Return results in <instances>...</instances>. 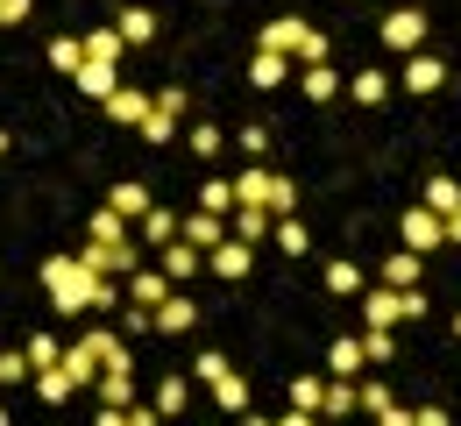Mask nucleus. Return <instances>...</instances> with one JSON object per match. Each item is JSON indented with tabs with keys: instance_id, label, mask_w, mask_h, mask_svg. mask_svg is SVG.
Returning <instances> with one entry per match:
<instances>
[{
	"instance_id": "obj_1",
	"label": "nucleus",
	"mask_w": 461,
	"mask_h": 426,
	"mask_svg": "<svg viewBox=\"0 0 461 426\" xmlns=\"http://www.w3.org/2000/svg\"><path fill=\"white\" fill-rule=\"evenodd\" d=\"M100 285H107V277H93L78 256H50V263H43V292H50V305H58L64 320H71V313H93V292H100Z\"/></svg>"
},
{
	"instance_id": "obj_2",
	"label": "nucleus",
	"mask_w": 461,
	"mask_h": 426,
	"mask_svg": "<svg viewBox=\"0 0 461 426\" xmlns=\"http://www.w3.org/2000/svg\"><path fill=\"white\" fill-rule=\"evenodd\" d=\"M256 50H277V58H298V64H334V43H327L312 22H298V14H277V22L256 36Z\"/></svg>"
},
{
	"instance_id": "obj_3",
	"label": "nucleus",
	"mask_w": 461,
	"mask_h": 426,
	"mask_svg": "<svg viewBox=\"0 0 461 426\" xmlns=\"http://www.w3.org/2000/svg\"><path fill=\"white\" fill-rule=\"evenodd\" d=\"M78 263H86L93 277H135V270H142V249L128 242V235H121V242H93V235H86Z\"/></svg>"
},
{
	"instance_id": "obj_4",
	"label": "nucleus",
	"mask_w": 461,
	"mask_h": 426,
	"mask_svg": "<svg viewBox=\"0 0 461 426\" xmlns=\"http://www.w3.org/2000/svg\"><path fill=\"white\" fill-rule=\"evenodd\" d=\"M440 242H447V221H440V213H426V206H404V213H398V249L433 256Z\"/></svg>"
},
{
	"instance_id": "obj_5",
	"label": "nucleus",
	"mask_w": 461,
	"mask_h": 426,
	"mask_svg": "<svg viewBox=\"0 0 461 426\" xmlns=\"http://www.w3.org/2000/svg\"><path fill=\"white\" fill-rule=\"evenodd\" d=\"M376 43L398 50V58H411V50L426 43V14H419V7H391V14L376 22Z\"/></svg>"
},
{
	"instance_id": "obj_6",
	"label": "nucleus",
	"mask_w": 461,
	"mask_h": 426,
	"mask_svg": "<svg viewBox=\"0 0 461 426\" xmlns=\"http://www.w3.org/2000/svg\"><path fill=\"white\" fill-rule=\"evenodd\" d=\"M440 86H447V64L433 58V50H411V58H404V93H411V100H426V93H440Z\"/></svg>"
},
{
	"instance_id": "obj_7",
	"label": "nucleus",
	"mask_w": 461,
	"mask_h": 426,
	"mask_svg": "<svg viewBox=\"0 0 461 426\" xmlns=\"http://www.w3.org/2000/svg\"><path fill=\"white\" fill-rule=\"evenodd\" d=\"M78 349H86L100 369H128V363H135V356H128V341H121L114 327H86V334H78Z\"/></svg>"
},
{
	"instance_id": "obj_8",
	"label": "nucleus",
	"mask_w": 461,
	"mask_h": 426,
	"mask_svg": "<svg viewBox=\"0 0 461 426\" xmlns=\"http://www.w3.org/2000/svg\"><path fill=\"white\" fill-rule=\"evenodd\" d=\"M398 320H404V292H391V285L362 292V327H398Z\"/></svg>"
},
{
	"instance_id": "obj_9",
	"label": "nucleus",
	"mask_w": 461,
	"mask_h": 426,
	"mask_svg": "<svg viewBox=\"0 0 461 426\" xmlns=\"http://www.w3.org/2000/svg\"><path fill=\"white\" fill-rule=\"evenodd\" d=\"M419 277H426V256H411V249H398V256L376 263V285H391V292H411Z\"/></svg>"
},
{
	"instance_id": "obj_10",
	"label": "nucleus",
	"mask_w": 461,
	"mask_h": 426,
	"mask_svg": "<svg viewBox=\"0 0 461 426\" xmlns=\"http://www.w3.org/2000/svg\"><path fill=\"white\" fill-rule=\"evenodd\" d=\"M177 242H192L199 256H206V249H221V242H228V221H221V213H185Z\"/></svg>"
},
{
	"instance_id": "obj_11",
	"label": "nucleus",
	"mask_w": 461,
	"mask_h": 426,
	"mask_svg": "<svg viewBox=\"0 0 461 426\" xmlns=\"http://www.w3.org/2000/svg\"><path fill=\"white\" fill-rule=\"evenodd\" d=\"M93 391H100V405L128 412V405L142 398V391H135V363H128V369H100V384H93Z\"/></svg>"
},
{
	"instance_id": "obj_12",
	"label": "nucleus",
	"mask_w": 461,
	"mask_h": 426,
	"mask_svg": "<svg viewBox=\"0 0 461 426\" xmlns=\"http://www.w3.org/2000/svg\"><path fill=\"white\" fill-rule=\"evenodd\" d=\"M107 122H114V128H142V122H149V93L114 86V100H107Z\"/></svg>"
},
{
	"instance_id": "obj_13",
	"label": "nucleus",
	"mask_w": 461,
	"mask_h": 426,
	"mask_svg": "<svg viewBox=\"0 0 461 426\" xmlns=\"http://www.w3.org/2000/svg\"><path fill=\"white\" fill-rule=\"evenodd\" d=\"M206 270H213V277H249V270H256V256H249V242H221V249H206Z\"/></svg>"
},
{
	"instance_id": "obj_14",
	"label": "nucleus",
	"mask_w": 461,
	"mask_h": 426,
	"mask_svg": "<svg viewBox=\"0 0 461 426\" xmlns=\"http://www.w3.org/2000/svg\"><path fill=\"white\" fill-rule=\"evenodd\" d=\"M71 86H78V93H86V100H100V107H107V100H114V86H121V71L114 64H78V78H71Z\"/></svg>"
},
{
	"instance_id": "obj_15",
	"label": "nucleus",
	"mask_w": 461,
	"mask_h": 426,
	"mask_svg": "<svg viewBox=\"0 0 461 426\" xmlns=\"http://www.w3.org/2000/svg\"><path fill=\"white\" fill-rule=\"evenodd\" d=\"M270 178H277L270 164H249V171L234 178V206H263V213H270Z\"/></svg>"
},
{
	"instance_id": "obj_16",
	"label": "nucleus",
	"mask_w": 461,
	"mask_h": 426,
	"mask_svg": "<svg viewBox=\"0 0 461 426\" xmlns=\"http://www.w3.org/2000/svg\"><path fill=\"white\" fill-rule=\"evenodd\" d=\"M320 285H327V292H334V299H362V292H369V270H362V263H327V277H320Z\"/></svg>"
},
{
	"instance_id": "obj_17",
	"label": "nucleus",
	"mask_w": 461,
	"mask_h": 426,
	"mask_svg": "<svg viewBox=\"0 0 461 426\" xmlns=\"http://www.w3.org/2000/svg\"><path fill=\"white\" fill-rule=\"evenodd\" d=\"M171 292H177V285L164 277V270H135V277H128V305H149V313H157Z\"/></svg>"
},
{
	"instance_id": "obj_18",
	"label": "nucleus",
	"mask_w": 461,
	"mask_h": 426,
	"mask_svg": "<svg viewBox=\"0 0 461 426\" xmlns=\"http://www.w3.org/2000/svg\"><path fill=\"white\" fill-rule=\"evenodd\" d=\"M285 78H291V58H277V50H256V58H249V86H256V93H277Z\"/></svg>"
},
{
	"instance_id": "obj_19",
	"label": "nucleus",
	"mask_w": 461,
	"mask_h": 426,
	"mask_svg": "<svg viewBox=\"0 0 461 426\" xmlns=\"http://www.w3.org/2000/svg\"><path fill=\"white\" fill-rule=\"evenodd\" d=\"M199 327V305L185 299V292H171V299L157 305V334H192Z\"/></svg>"
},
{
	"instance_id": "obj_20",
	"label": "nucleus",
	"mask_w": 461,
	"mask_h": 426,
	"mask_svg": "<svg viewBox=\"0 0 461 426\" xmlns=\"http://www.w3.org/2000/svg\"><path fill=\"white\" fill-rule=\"evenodd\" d=\"M369 356H362V334H341L334 349H327V376H362Z\"/></svg>"
},
{
	"instance_id": "obj_21",
	"label": "nucleus",
	"mask_w": 461,
	"mask_h": 426,
	"mask_svg": "<svg viewBox=\"0 0 461 426\" xmlns=\"http://www.w3.org/2000/svg\"><path fill=\"white\" fill-rule=\"evenodd\" d=\"M107 206H114L121 221H142V213H149V206H157V199H149V185H135V178H121L114 192H107Z\"/></svg>"
},
{
	"instance_id": "obj_22",
	"label": "nucleus",
	"mask_w": 461,
	"mask_h": 426,
	"mask_svg": "<svg viewBox=\"0 0 461 426\" xmlns=\"http://www.w3.org/2000/svg\"><path fill=\"white\" fill-rule=\"evenodd\" d=\"M135 228H142V242H149V249H171V242H177V228H185V221H177L171 206H149V213H142Z\"/></svg>"
},
{
	"instance_id": "obj_23",
	"label": "nucleus",
	"mask_w": 461,
	"mask_h": 426,
	"mask_svg": "<svg viewBox=\"0 0 461 426\" xmlns=\"http://www.w3.org/2000/svg\"><path fill=\"white\" fill-rule=\"evenodd\" d=\"M157 270H164L171 285H185V277H199V270H206V256H199L192 242H171V249H164V263H157Z\"/></svg>"
},
{
	"instance_id": "obj_24",
	"label": "nucleus",
	"mask_w": 461,
	"mask_h": 426,
	"mask_svg": "<svg viewBox=\"0 0 461 426\" xmlns=\"http://www.w3.org/2000/svg\"><path fill=\"white\" fill-rule=\"evenodd\" d=\"M334 93H341V71H334V64H305L298 100H334Z\"/></svg>"
},
{
	"instance_id": "obj_25",
	"label": "nucleus",
	"mask_w": 461,
	"mask_h": 426,
	"mask_svg": "<svg viewBox=\"0 0 461 426\" xmlns=\"http://www.w3.org/2000/svg\"><path fill=\"white\" fill-rule=\"evenodd\" d=\"M228 221H234V242H263L277 228V213H263V206H234Z\"/></svg>"
},
{
	"instance_id": "obj_26",
	"label": "nucleus",
	"mask_w": 461,
	"mask_h": 426,
	"mask_svg": "<svg viewBox=\"0 0 461 426\" xmlns=\"http://www.w3.org/2000/svg\"><path fill=\"white\" fill-rule=\"evenodd\" d=\"M50 71H64V78H78V64H86V36H50Z\"/></svg>"
},
{
	"instance_id": "obj_27",
	"label": "nucleus",
	"mask_w": 461,
	"mask_h": 426,
	"mask_svg": "<svg viewBox=\"0 0 461 426\" xmlns=\"http://www.w3.org/2000/svg\"><path fill=\"white\" fill-rule=\"evenodd\" d=\"M355 412V376H327V398H320V420H348Z\"/></svg>"
},
{
	"instance_id": "obj_28",
	"label": "nucleus",
	"mask_w": 461,
	"mask_h": 426,
	"mask_svg": "<svg viewBox=\"0 0 461 426\" xmlns=\"http://www.w3.org/2000/svg\"><path fill=\"white\" fill-rule=\"evenodd\" d=\"M348 100H355V107H384V100H391V78H384V71H355Z\"/></svg>"
},
{
	"instance_id": "obj_29",
	"label": "nucleus",
	"mask_w": 461,
	"mask_h": 426,
	"mask_svg": "<svg viewBox=\"0 0 461 426\" xmlns=\"http://www.w3.org/2000/svg\"><path fill=\"white\" fill-rule=\"evenodd\" d=\"M114 29H121V43H149V36H157V14H149V7H121Z\"/></svg>"
},
{
	"instance_id": "obj_30",
	"label": "nucleus",
	"mask_w": 461,
	"mask_h": 426,
	"mask_svg": "<svg viewBox=\"0 0 461 426\" xmlns=\"http://www.w3.org/2000/svg\"><path fill=\"white\" fill-rule=\"evenodd\" d=\"M185 405H192V384H185V376H164V384H157V412H164V420H185Z\"/></svg>"
},
{
	"instance_id": "obj_31",
	"label": "nucleus",
	"mask_w": 461,
	"mask_h": 426,
	"mask_svg": "<svg viewBox=\"0 0 461 426\" xmlns=\"http://www.w3.org/2000/svg\"><path fill=\"white\" fill-rule=\"evenodd\" d=\"M64 384H71V391H86V384H100V363H93V356H86V349H64Z\"/></svg>"
},
{
	"instance_id": "obj_32",
	"label": "nucleus",
	"mask_w": 461,
	"mask_h": 426,
	"mask_svg": "<svg viewBox=\"0 0 461 426\" xmlns=\"http://www.w3.org/2000/svg\"><path fill=\"white\" fill-rule=\"evenodd\" d=\"M455 206H461V185L447 178V171H440V178H426V213H440V221H447Z\"/></svg>"
},
{
	"instance_id": "obj_33",
	"label": "nucleus",
	"mask_w": 461,
	"mask_h": 426,
	"mask_svg": "<svg viewBox=\"0 0 461 426\" xmlns=\"http://www.w3.org/2000/svg\"><path fill=\"white\" fill-rule=\"evenodd\" d=\"M199 213H221V221H228L234 213V178H206L199 185Z\"/></svg>"
},
{
	"instance_id": "obj_34",
	"label": "nucleus",
	"mask_w": 461,
	"mask_h": 426,
	"mask_svg": "<svg viewBox=\"0 0 461 426\" xmlns=\"http://www.w3.org/2000/svg\"><path fill=\"white\" fill-rule=\"evenodd\" d=\"M270 235H277V249H285L291 263H298V256H305V249H312V235H305V221H298V213H285V221H277V228H270Z\"/></svg>"
},
{
	"instance_id": "obj_35",
	"label": "nucleus",
	"mask_w": 461,
	"mask_h": 426,
	"mask_svg": "<svg viewBox=\"0 0 461 426\" xmlns=\"http://www.w3.org/2000/svg\"><path fill=\"white\" fill-rule=\"evenodd\" d=\"M213 405H221V412H234V420H241V412H249V384H241V376H221V384H213Z\"/></svg>"
},
{
	"instance_id": "obj_36",
	"label": "nucleus",
	"mask_w": 461,
	"mask_h": 426,
	"mask_svg": "<svg viewBox=\"0 0 461 426\" xmlns=\"http://www.w3.org/2000/svg\"><path fill=\"white\" fill-rule=\"evenodd\" d=\"M22 356H29V369H58V363H64L58 334H29V349H22Z\"/></svg>"
},
{
	"instance_id": "obj_37",
	"label": "nucleus",
	"mask_w": 461,
	"mask_h": 426,
	"mask_svg": "<svg viewBox=\"0 0 461 426\" xmlns=\"http://www.w3.org/2000/svg\"><path fill=\"white\" fill-rule=\"evenodd\" d=\"M121 50H128V43H121V29H93V36H86V58H93V64H114Z\"/></svg>"
},
{
	"instance_id": "obj_38",
	"label": "nucleus",
	"mask_w": 461,
	"mask_h": 426,
	"mask_svg": "<svg viewBox=\"0 0 461 426\" xmlns=\"http://www.w3.org/2000/svg\"><path fill=\"white\" fill-rule=\"evenodd\" d=\"M320 398H327V376H291V405L298 412H320Z\"/></svg>"
},
{
	"instance_id": "obj_39",
	"label": "nucleus",
	"mask_w": 461,
	"mask_h": 426,
	"mask_svg": "<svg viewBox=\"0 0 461 426\" xmlns=\"http://www.w3.org/2000/svg\"><path fill=\"white\" fill-rule=\"evenodd\" d=\"M86 235H93V242H121V235H128V221H121L114 206H100V213L86 221Z\"/></svg>"
},
{
	"instance_id": "obj_40",
	"label": "nucleus",
	"mask_w": 461,
	"mask_h": 426,
	"mask_svg": "<svg viewBox=\"0 0 461 426\" xmlns=\"http://www.w3.org/2000/svg\"><path fill=\"white\" fill-rule=\"evenodd\" d=\"M362 356H369V363H391V356H398V334H391V327H369V334H362Z\"/></svg>"
},
{
	"instance_id": "obj_41",
	"label": "nucleus",
	"mask_w": 461,
	"mask_h": 426,
	"mask_svg": "<svg viewBox=\"0 0 461 426\" xmlns=\"http://www.w3.org/2000/svg\"><path fill=\"white\" fill-rule=\"evenodd\" d=\"M355 405H362V412L376 420L384 405H398V391H391V384H355Z\"/></svg>"
},
{
	"instance_id": "obj_42",
	"label": "nucleus",
	"mask_w": 461,
	"mask_h": 426,
	"mask_svg": "<svg viewBox=\"0 0 461 426\" xmlns=\"http://www.w3.org/2000/svg\"><path fill=\"white\" fill-rule=\"evenodd\" d=\"M36 398H43V405H64V398H71L64 369H36Z\"/></svg>"
},
{
	"instance_id": "obj_43",
	"label": "nucleus",
	"mask_w": 461,
	"mask_h": 426,
	"mask_svg": "<svg viewBox=\"0 0 461 426\" xmlns=\"http://www.w3.org/2000/svg\"><path fill=\"white\" fill-rule=\"evenodd\" d=\"M185 150H192V157H221V128H213V122H199L192 135H185Z\"/></svg>"
},
{
	"instance_id": "obj_44",
	"label": "nucleus",
	"mask_w": 461,
	"mask_h": 426,
	"mask_svg": "<svg viewBox=\"0 0 461 426\" xmlns=\"http://www.w3.org/2000/svg\"><path fill=\"white\" fill-rule=\"evenodd\" d=\"M270 213H277V221L298 213V185H291V178H270Z\"/></svg>"
},
{
	"instance_id": "obj_45",
	"label": "nucleus",
	"mask_w": 461,
	"mask_h": 426,
	"mask_svg": "<svg viewBox=\"0 0 461 426\" xmlns=\"http://www.w3.org/2000/svg\"><path fill=\"white\" fill-rule=\"evenodd\" d=\"M228 356H221V349H206V356H199V376H206V384H221V376H228Z\"/></svg>"
},
{
	"instance_id": "obj_46",
	"label": "nucleus",
	"mask_w": 461,
	"mask_h": 426,
	"mask_svg": "<svg viewBox=\"0 0 461 426\" xmlns=\"http://www.w3.org/2000/svg\"><path fill=\"white\" fill-rule=\"evenodd\" d=\"M29 7H36V0H0V29H22V22H29Z\"/></svg>"
},
{
	"instance_id": "obj_47",
	"label": "nucleus",
	"mask_w": 461,
	"mask_h": 426,
	"mask_svg": "<svg viewBox=\"0 0 461 426\" xmlns=\"http://www.w3.org/2000/svg\"><path fill=\"white\" fill-rule=\"evenodd\" d=\"M22 376H36V369H29V356H0V384H22Z\"/></svg>"
},
{
	"instance_id": "obj_48",
	"label": "nucleus",
	"mask_w": 461,
	"mask_h": 426,
	"mask_svg": "<svg viewBox=\"0 0 461 426\" xmlns=\"http://www.w3.org/2000/svg\"><path fill=\"white\" fill-rule=\"evenodd\" d=\"M128 426H164V412H157V405H142V398H135V405H128Z\"/></svg>"
},
{
	"instance_id": "obj_49",
	"label": "nucleus",
	"mask_w": 461,
	"mask_h": 426,
	"mask_svg": "<svg viewBox=\"0 0 461 426\" xmlns=\"http://www.w3.org/2000/svg\"><path fill=\"white\" fill-rule=\"evenodd\" d=\"M411 426H455V420H447L440 405H419V412H411Z\"/></svg>"
},
{
	"instance_id": "obj_50",
	"label": "nucleus",
	"mask_w": 461,
	"mask_h": 426,
	"mask_svg": "<svg viewBox=\"0 0 461 426\" xmlns=\"http://www.w3.org/2000/svg\"><path fill=\"white\" fill-rule=\"evenodd\" d=\"M376 426H411V412H404V405H384V412H376Z\"/></svg>"
},
{
	"instance_id": "obj_51",
	"label": "nucleus",
	"mask_w": 461,
	"mask_h": 426,
	"mask_svg": "<svg viewBox=\"0 0 461 426\" xmlns=\"http://www.w3.org/2000/svg\"><path fill=\"white\" fill-rule=\"evenodd\" d=\"M277 426H320V412H298V405H291V412H285Z\"/></svg>"
},
{
	"instance_id": "obj_52",
	"label": "nucleus",
	"mask_w": 461,
	"mask_h": 426,
	"mask_svg": "<svg viewBox=\"0 0 461 426\" xmlns=\"http://www.w3.org/2000/svg\"><path fill=\"white\" fill-rule=\"evenodd\" d=\"M93 426H128V412H114V405H100V420Z\"/></svg>"
},
{
	"instance_id": "obj_53",
	"label": "nucleus",
	"mask_w": 461,
	"mask_h": 426,
	"mask_svg": "<svg viewBox=\"0 0 461 426\" xmlns=\"http://www.w3.org/2000/svg\"><path fill=\"white\" fill-rule=\"evenodd\" d=\"M447 242L461 249V206H455V213H447Z\"/></svg>"
},
{
	"instance_id": "obj_54",
	"label": "nucleus",
	"mask_w": 461,
	"mask_h": 426,
	"mask_svg": "<svg viewBox=\"0 0 461 426\" xmlns=\"http://www.w3.org/2000/svg\"><path fill=\"white\" fill-rule=\"evenodd\" d=\"M241 426H277V420H263V412H241Z\"/></svg>"
},
{
	"instance_id": "obj_55",
	"label": "nucleus",
	"mask_w": 461,
	"mask_h": 426,
	"mask_svg": "<svg viewBox=\"0 0 461 426\" xmlns=\"http://www.w3.org/2000/svg\"><path fill=\"white\" fill-rule=\"evenodd\" d=\"M455 334H461V313H455Z\"/></svg>"
},
{
	"instance_id": "obj_56",
	"label": "nucleus",
	"mask_w": 461,
	"mask_h": 426,
	"mask_svg": "<svg viewBox=\"0 0 461 426\" xmlns=\"http://www.w3.org/2000/svg\"><path fill=\"white\" fill-rule=\"evenodd\" d=\"M320 426H341V420H320Z\"/></svg>"
},
{
	"instance_id": "obj_57",
	"label": "nucleus",
	"mask_w": 461,
	"mask_h": 426,
	"mask_svg": "<svg viewBox=\"0 0 461 426\" xmlns=\"http://www.w3.org/2000/svg\"><path fill=\"white\" fill-rule=\"evenodd\" d=\"M0 150H7V135H0Z\"/></svg>"
},
{
	"instance_id": "obj_58",
	"label": "nucleus",
	"mask_w": 461,
	"mask_h": 426,
	"mask_svg": "<svg viewBox=\"0 0 461 426\" xmlns=\"http://www.w3.org/2000/svg\"><path fill=\"white\" fill-rule=\"evenodd\" d=\"M0 426H7V412H0Z\"/></svg>"
}]
</instances>
